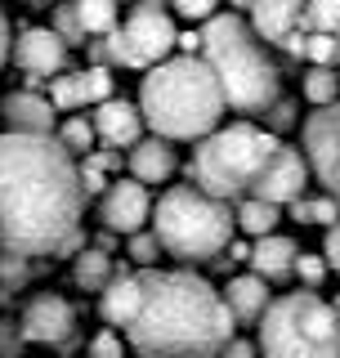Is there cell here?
<instances>
[{
    "instance_id": "obj_1",
    "label": "cell",
    "mask_w": 340,
    "mask_h": 358,
    "mask_svg": "<svg viewBox=\"0 0 340 358\" xmlns=\"http://www.w3.org/2000/svg\"><path fill=\"white\" fill-rule=\"evenodd\" d=\"M85 193L76 162L54 139L0 134V251L54 255L81 229Z\"/></svg>"
},
{
    "instance_id": "obj_2",
    "label": "cell",
    "mask_w": 340,
    "mask_h": 358,
    "mask_svg": "<svg viewBox=\"0 0 340 358\" xmlns=\"http://www.w3.org/2000/svg\"><path fill=\"white\" fill-rule=\"evenodd\" d=\"M304 184H309V166L300 148H291L255 121H229L211 130L188 157V188L224 206L237 201L291 206L296 197H304Z\"/></svg>"
},
{
    "instance_id": "obj_3",
    "label": "cell",
    "mask_w": 340,
    "mask_h": 358,
    "mask_svg": "<svg viewBox=\"0 0 340 358\" xmlns=\"http://www.w3.org/2000/svg\"><path fill=\"white\" fill-rule=\"evenodd\" d=\"M139 313L126 341L139 358H220L233 341V318L220 291L192 268H139Z\"/></svg>"
},
{
    "instance_id": "obj_4",
    "label": "cell",
    "mask_w": 340,
    "mask_h": 358,
    "mask_svg": "<svg viewBox=\"0 0 340 358\" xmlns=\"http://www.w3.org/2000/svg\"><path fill=\"white\" fill-rule=\"evenodd\" d=\"M197 36H201L197 59L220 81L224 112H237L242 121H251V117H264L282 99V72L274 54L251 36V27L237 9H229V14L220 9L211 22L197 27Z\"/></svg>"
},
{
    "instance_id": "obj_5",
    "label": "cell",
    "mask_w": 340,
    "mask_h": 358,
    "mask_svg": "<svg viewBox=\"0 0 340 358\" xmlns=\"http://www.w3.org/2000/svg\"><path fill=\"white\" fill-rule=\"evenodd\" d=\"M134 108H139V121L153 130V139L166 143H197L224 121L220 81L201 59H184V54H170L166 63L148 67Z\"/></svg>"
},
{
    "instance_id": "obj_6",
    "label": "cell",
    "mask_w": 340,
    "mask_h": 358,
    "mask_svg": "<svg viewBox=\"0 0 340 358\" xmlns=\"http://www.w3.org/2000/svg\"><path fill=\"white\" fill-rule=\"evenodd\" d=\"M148 220H153L148 233L157 238L162 255H175L179 264L215 260L233 242V206L201 197L188 184H170L157 197V210Z\"/></svg>"
},
{
    "instance_id": "obj_7",
    "label": "cell",
    "mask_w": 340,
    "mask_h": 358,
    "mask_svg": "<svg viewBox=\"0 0 340 358\" xmlns=\"http://www.w3.org/2000/svg\"><path fill=\"white\" fill-rule=\"evenodd\" d=\"M264 358H340V322L318 291L274 296L260 318Z\"/></svg>"
},
{
    "instance_id": "obj_8",
    "label": "cell",
    "mask_w": 340,
    "mask_h": 358,
    "mask_svg": "<svg viewBox=\"0 0 340 358\" xmlns=\"http://www.w3.org/2000/svg\"><path fill=\"white\" fill-rule=\"evenodd\" d=\"M175 36H179V27H175V18H170V9L143 0V5H134L104 41H90V54H94V67L117 63V67L148 72V67L166 63L170 54H175Z\"/></svg>"
},
{
    "instance_id": "obj_9",
    "label": "cell",
    "mask_w": 340,
    "mask_h": 358,
    "mask_svg": "<svg viewBox=\"0 0 340 358\" xmlns=\"http://www.w3.org/2000/svg\"><path fill=\"white\" fill-rule=\"evenodd\" d=\"M237 14L246 18V27H251V36L264 45H278L282 54H291V59H304V5H296V0H242V9Z\"/></svg>"
},
{
    "instance_id": "obj_10",
    "label": "cell",
    "mask_w": 340,
    "mask_h": 358,
    "mask_svg": "<svg viewBox=\"0 0 340 358\" xmlns=\"http://www.w3.org/2000/svg\"><path fill=\"white\" fill-rule=\"evenodd\" d=\"M300 157L309 175L327 188L332 175L340 171V99L332 108H313L300 126Z\"/></svg>"
},
{
    "instance_id": "obj_11",
    "label": "cell",
    "mask_w": 340,
    "mask_h": 358,
    "mask_svg": "<svg viewBox=\"0 0 340 358\" xmlns=\"http://www.w3.org/2000/svg\"><path fill=\"white\" fill-rule=\"evenodd\" d=\"M18 336L22 341L63 350V345H72V336H76V309L67 305L63 296H54V291H36L18 313Z\"/></svg>"
},
{
    "instance_id": "obj_12",
    "label": "cell",
    "mask_w": 340,
    "mask_h": 358,
    "mask_svg": "<svg viewBox=\"0 0 340 358\" xmlns=\"http://www.w3.org/2000/svg\"><path fill=\"white\" fill-rule=\"evenodd\" d=\"M153 215V193L143 184H134V179H112L108 193L99 197V220H104V233L112 238H134V233H143V224Z\"/></svg>"
},
{
    "instance_id": "obj_13",
    "label": "cell",
    "mask_w": 340,
    "mask_h": 358,
    "mask_svg": "<svg viewBox=\"0 0 340 358\" xmlns=\"http://www.w3.org/2000/svg\"><path fill=\"white\" fill-rule=\"evenodd\" d=\"M9 50H14V63L27 72V81H36V85L63 76V67H67V45L50 27H22Z\"/></svg>"
},
{
    "instance_id": "obj_14",
    "label": "cell",
    "mask_w": 340,
    "mask_h": 358,
    "mask_svg": "<svg viewBox=\"0 0 340 358\" xmlns=\"http://www.w3.org/2000/svg\"><path fill=\"white\" fill-rule=\"evenodd\" d=\"M0 121H5V134H31V139H54L59 130V112L50 108V99L27 90H9L0 99Z\"/></svg>"
},
{
    "instance_id": "obj_15",
    "label": "cell",
    "mask_w": 340,
    "mask_h": 358,
    "mask_svg": "<svg viewBox=\"0 0 340 358\" xmlns=\"http://www.w3.org/2000/svg\"><path fill=\"white\" fill-rule=\"evenodd\" d=\"M90 126H94V143H104L112 152L134 148V143L143 139L139 108H134L130 99H108V103H99L94 117H90Z\"/></svg>"
},
{
    "instance_id": "obj_16",
    "label": "cell",
    "mask_w": 340,
    "mask_h": 358,
    "mask_svg": "<svg viewBox=\"0 0 340 358\" xmlns=\"http://www.w3.org/2000/svg\"><path fill=\"white\" fill-rule=\"evenodd\" d=\"M126 171H130L134 184H143V188H148V184H166V179L179 171V152H175V143L143 134V139L130 148V157H126Z\"/></svg>"
},
{
    "instance_id": "obj_17",
    "label": "cell",
    "mask_w": 340,
    "mask_h": 358,
    "mask_svg": "<svg viewBox=\"0 0 340 358\" xmlns=\"http://www.w3.org/2000/svg\"><path fill=\"white\" fill-rule=\"evenodd\" d=\"M139 300H143L139 273H130L126 264H117L112 282L99 291V313H104L108 327H121V331H126L130 322H134V313H139Z\"/></svg>"
},
{
    "instance_id": "obj_18",
    "label": "cell",
    "mask_w": 340,
    "mask_h": 358,
    "mask_svg": "<svg viewBox=\"0 0 340 358\" xmlns=\"http://www.w3.org/2000/svg\"><path fill=\"white\" fill-rule=\"evenodd\" d=\"M220 300H224V309H229L233 327H255V322L264 318L274 291H269V282H260L255 273H242V278H229V287L220 291Z\"/></svg>"
},
{
    "instance_id": "obj_19",
    "label": "cell",
    "mask_w": 340,
    "mask_h": 358,
    "mask_svg": "<svg viewBox=\"0 0 340 358\" xmlns=\"http://www.w3.org/2000/svg\"><path fill=\"white\" fill-rule=\"evenodd\" d=\"M296 255H300V246L291 242V238H282V233H274V238H260L251 246L246 264H251V273L260 278V282H282V278H291Z\"/></svg>"
},
{
    "instance_id": "obj_20",
    "label": "cell",
    "mask_w": 340,
    "mask_h": 358,
    "mask_svg": "<svg viewBox=\"0 0 340 358\" xmlns=\"http://www.w3.org/2000/svg\"><path fill=\"white\" fill-rule=\"evenodd\" d=\"M287 220L282 215V206H269V201H237L233 206V229H242L246 238H274L278 224Z\"/></svg>"
},
{
    "instance_id": "obj_21",
    "label": "cell",
    "mask_w": 340,
    "mask_h": 358,
    "mask_svg": "<svg viewBox=\"0 0 340 358\" xmlns=\"http://www.w3.org/2000/svg\"><path fill=\"white\" fill-rule=\"evenodd\" d=\"M112 273H117V260L104 251H94V246H85L81 255H72V282L81 291H104L112 282Z\"/></svg>"
},
{
    "instance_id": "obj_22",
    "label": "cell",
    "mask_w": 340,
    "mask_h": 358,
    "mask_svg": "<svg viewBox=\"0 0 340 358\" xmlns=\"http://www.w3.org/2000/svg\"><path fill=\"white\" fill-rule=\"evenodd\" d=\"M72 14H76L81 36H108L121 22V9L112 5V0H81V5H72Z\"/></svg>"
},
{
    "instance_id": "obj_23",
    "label": "cell",
    "mask_w": 340,
    "mask_h": 358,
    "mask_svg": "<svg viewBox=\"0 0 340 358\" xmlns=\"http://www.w3.org/2000/svg\"><path fill=\"white\" fill-rule=\"evenodd\" d=\"M117 90V76H112V67H85V72H76V99H81V108H99V103H108V99H117L112 94Z\"/></svg>"
},
{
    "instance_id": "obj_24",
    "label": "cell",
    "mask_w": 340,
    "mask_h": 358,
    "mask_svg": "<svg viewBox=\"0 0 340 358\" xmlns=\"http://www.w3.org/2000/svg\"><path fill=\"white\" fill-rule=\"evenodd\" d=\"M54 143H59V148L72 157H90L94 152V126H90V117H67L59 130H54Z\"/></svg>"
},
{
    "instance_id": "obj_25",
    "label": "cell",
    "mask_w": 340,
    "mask_h": 358,
    "mask_svg": "<svg viewBox=\"0 0 340 358\" xmlns=\"http://www.w3.org/2000/svg\"><path fill=\"white\" fill-rule=\"evenodd\" d=\"M300 27H304V36H336L340 31V0H309Z\"/></svg>"
},
{
    "instance_id": "obj_26",
    "label": "cell",
    "mask_w": 340,
    "mask_h": 358,
    "mask_svg": "<svg viewBox=\"0 0 340 358\" xmlns=\"http://www.w3.org/2000/svg\"><path fill=\"white\" fill-rule=\"evenodd\" d=\"M282 215H291L300 224H327V229H332V224H340V206L323 193V197H296Z\"/></svg>"
},
{
    "instance_id": "obj_27",
    "label": "cell",
    "mask_w": 340,
    "mask_h": 358,
    "mask_svg": "<svg viewBox=\"0 0 340 358\" xmlns=\"http://www.w3.org/2000/svg\"><path fill=\"white\" fill-rule=\"evenodd\" d=\"M300 90H304V99H309L313 108H332L340 99V76L332 72V67H309Z\"/></svg>"
},
{
    "instance_id": "obj_28",
    "label": "cell",
    "mask_w": 340,
    "mask_h": 358,
    "mask_svg": "<svg viewBox=\"0 0 340 358\" xmlns=\"http://www.w3.org/2000/svg\"><path fill=\"white\" fill-rule=\"evenodd\" d=\"M304 59H309L313 67H332L336 72V63H340V31L336 36H309L304 41Z\"/></svg>"
},
{
    "instance_id": "obj_29",
    "label": "cell",
    "mask_w": 340,
    "mask_h": 358,
    "mask_svg": "<svg viewBox=\"0 0 340 358\" xmlns=\"http://www.w3.org/2000/svg\"><path fill=\"white\" fill-rule=\"evenodd\" d=\"M126 255H130V264H139V268H157L162 246H157V238L143 229V233H134V238H126Z\"/></svg>"
},
{
    "instance_id": "obj_30",
    "label": "cell",
    "mask_w": 340,
    "mask_h": 358,
    "mask_svg": "<svg viewBox=\"0 0 340 358\" xmlns=\"http://www.w3.org/2000/svg\"><path fill=\"white\" fill-rule=\"evenodd\" d=\"M50 108L54 112H76L81 108V99H76V72H63V76H54L50 81Z\"/></svg>"
},
{
    "instance_id": "obj_31",
    "label": "cell",
    "mask_w": 340,
    "mask_h": 358,
    "mask_svg": "<svg viewBox=\"0 0 340 358\" xmlns=\"http://www.w3.org/2000/svg\"><path fill=\"white\" fill-rule=\"evenodd\" d=\"M296 121H300V103H296V99H278V103L264 112V130L278 134V139H282V130H291Z\"/></svg>"
},
{
    "instance_id": "obj_32",
    "label": "cell",
    "mask_w": 340,
    "mask_h": 358,
    "mask_svg": "<svg viewBox=\"0 0 340 358\" xmlns=\"http://www.w3.org/2000/svg\"><path fill=\"white\" fill-rule=\"evenodd\" d=\"M166 9H170V18H184V22H192V27H197V22H211L215 14H220L215 0H175V5H166Z\"/></svg>"
},
{
    "instance_id": "obj_33",
    "label": "cell",
    "mask_w": 340,
    "mask_h": 358,
    "mask_svg": "<svg viewBox=\"0 0 340 358\" xmlns=\"http://www.w3.org/2000/svg\"><path fill=\"white\" fill-rule=\"evenodd\" d=\"M291 273L304 282V291H318L323 287V278H327V264H323V255H309V251H300L296 255V264H291Z\"/></svg>"
},
{
    "instance_id": "obj_34",
    "label": "cell",
    "mask_w": 340,
    "mask_h": 358,
    "mask_svg": "<svg viewBox=\"0 0 340 358\" xmlns=\"http://www.w3.org/2000/svg\"><path fill=\"white\" fill-rule=\"evenodd\" d=\"M76 179H81V193H85V197H104V193H108V184H112V179L99 171V166H90V162L76 166Z\"/></svg>"
},
{
    "instance_id": "obj_35",
    "label": "cell",
    "mask_w": 340,
    "mask_h": 358,
    "mask_svg": "<svg viewBox=\"0 0 340 358\" xmlns=\"http://www.w3.org/2000/svg\"><path fill=\"white\" fill-rule=\"evenodd\" d=\"M90 358H121V336L117 331H99L90 341Z\"/></svg>"
},
{
    "instance_id": "obj_36",
    "label": "cell",
    "mask_w": 340,
    "mask_h": 358,
    "mask_svg": "<svg viewBox=\"0 0 340 358\" xmlns=\"http://www.w3.org/2000/svg\"><path fill=\"white\" fill-rule=\"evenodd\" d=\"M81 162H90V166H99L104 175H112V171H121V166H126V157L112 152V148H94L90 157H81Z\"/></svg>"
},
{
    "instance_id": "obj_37",
    "label": "cell",
    "mask_w": 340,
    "mask_h": 358,
    "mask_svg": "<svg viewBox=\"0 0 340 358\" xmlns=\"http://www.w3.org/2000/svg\"><path fill=\"white\" fill-rule=\"evenodd\" d=\"M323 264L340 273V224H332V229H327V238H323Z\"/></svg>"
},
{
    "instance_id": "obj_38",
    "label": "cell",
    "mask_w": 340,
    "mask_h": 358,
    "mask_svg": "<svg viewBox=\"0 0 340 358\" xmlns=\"http://www.w3.org/2000/svg\"><path fill=\"white\" fill-rule=\"evenodd\" d=\"M18 345H22L18 322H0V358H18Z\"/></svg>"
},
{
    "instance_id": "obj_39",
    "label": "cell",
    "mask_w": 340,
    "mask_h": 358,
    "mask_svg": "<svg viewBox=\"0 0 340 358\" xmlns=\"http://www.w3.org/2000/svg\"><path fill=\"white\" fill-rule=\"evenodd\" d=\"M220 358H260V350H255L251 341H229V345L220 350Z\"/></svg>"
},
{
    "instance_id": "obj_40",
    "label": "cell",
    "mask_w": 340,
    "mask_h": 358,
    "mask_svg": "<svg viewBox=\"0 0 340 358\" xmlns=\"http://www.w3.org/2000/svg\"><path fill=\"white\" fill-rule=\"evenodd\" d=\"M9 45H14V36H9V18H5V9H0V67H5V59H9Z\"/></svg>"
},
{
    "instance_id": "obj_41",
    "label": "cell",
    "mask_w": 340,
    "mask_h": 358,
    "mask_svg": "<svg viewBox=\"0 0 340 358\" xmlns=\"http://www.w3.org/2000/svg\"><path fill=\"white\" fill-rule=\"evenodd\" d=\"M246 255H251V246H246V242H229V260H246Z\"/></svg>"
},
{
    "instance_id": "obj_42",
    "label": "cell",
    "mask_w": 340,
    "mask_h": 358,
    "mask_svg": "<svg viewBox=\"0 0 340 358\" xmlns=\"http://www.w3.org/2000/svg\"><path fill=\"white\" fill-rule=\"evenodd\" d=\"M327 197H332V201H336V206H340V171L332 175V184H327Z\"/></svg>"
},
{
    "instance_id": "obj_43",
    "label": "cell",
    "mask_w": 340,
    "mask_h": 358,
    "mask_svg": "<svg viewBox=\"0 0 340 358\" xmlns=\"http://www.w3.org/2000/svg\"><path fill=\"white\" fill-rule=\"evenodd\" d=\"M332 305V313H336V322H340V291H336V300H327Z\"/></svg>"
}]
</instances>
